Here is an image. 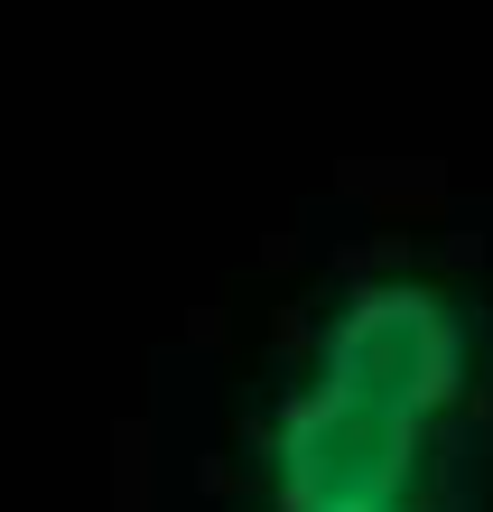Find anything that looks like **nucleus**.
<instances>
[{
    "label": "nucleus",
    "mask_w": 493,
    "mask_h": 512,
    "mask_svg": "<svg viewBox=\"0 0 493 512\" xmlns=\"http://www.w3.org/2000/svg\"><path fill=\"white\" fill-rule=\"evenodd\" d=\"M428 429H438L428 410L307 364V382L270 419V503L280 512H400L428 466Z\"/></svg>",
    "instance_id": "obj_1"
},
{
    "label": "nucleus",
    "mask_w": 493,
    "mask_h": 512,
    "mask_svg": "<svg viewBox=\"0 0 493 512\" xmlns=\"http://www.w3.org/2000/svg\"><path fill=\"white\" fill-rule=\"evenodd\" d=\"M400 512H410V503H400Z\"/></svg>",
    "instance_id": "obj_2"
}]
</instances>
